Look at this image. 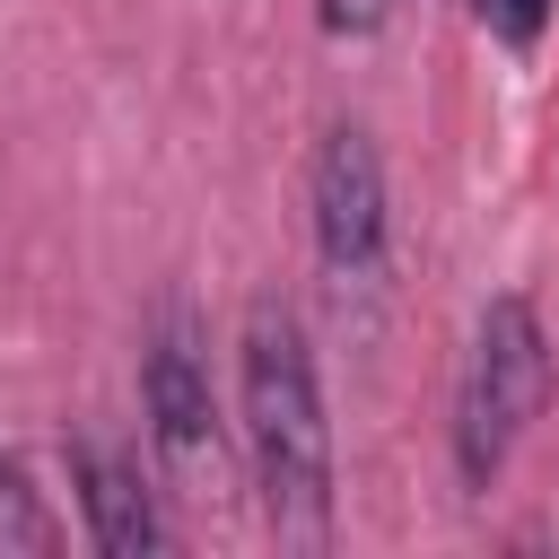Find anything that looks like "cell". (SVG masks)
<instances>
[{
  "instance_id": "obj_6",
  "label": "cell",
  "mask_w": 559,
  "mask_h": 559,
  "mask_svg": "<svg viewBox=\"0 0 559 559\" xmlns=\"http://www.w3.org/2000/svg\"><path fill=\"white\" fill-rule=\"evenodd\" d=\"M0 550H52V515L26 480V463L0 454Z\"/></svg>"
},
{
  "instance_id": "obj_7",
  "label": "cell",
  "mask_w": 559,
  "mask_h": 559,
  "mask_svg": "<svg viewBox=\"0 0 559 559\" xmlns=\"http://www.w3.org/2000/svg\"><path fill=\"white\" fill-rule=\"evenodd\" d=\"M472 9H480V26H489L498 44H533L542 17H550V0H472Z\"/></svg>"
},
{
  "instance_id": "obj_1",
  "label": "cell",
  "mask_w": 559,
  "mask_h": 559,
  "mask_svg": "<svg viewBox=\"0 0 559 559\" xmlns=\"http://www.w3.org/2000/svg\"><path fill=\"white\" fill-rule=\"evenodd\" d=\"M236 376H245V445H253L262 515L288 550H323L332 542V428H323L314 349L280 297H253Z\"/></svg>"
},
{
  "instance_id": "obj_2",
  "label": "cell",
  "mask_w": 559,
  "mask_h": 559,
  "mask_svg": "<svg viewBox=\"0 0 559 559\" xmlns=\"http://www.w3.org/2000/svg\"><path fill=\"white\" fill-rule=\"evenodd\" d=\"M542 402H550L542 314L524 297H489L480 306V332H472V358H463V393H454V463H463V489H489V472L515 454V437L542 419Z\"/></svg>"
},
{
  "instance_id": "obj_3",
  "label": "cell",
  "mask_w": 559,
  "mask_h": 559,
  "mask_svg": "<svg viewBox=\"0 0 559 559\" xmlns=\"http://www.w3.org/2000/svg\"><path fill=\"white\" fill-rule=\"evenodd\" d=\"M140 393H148V445H157L166 480H175L183 498H218V480H227V445H218L210 358H201V341H192L183 314L157 323L148 367H140Z\"/></svg>"
},
{
  "instance_id": "obj_4",
  "label": "cell",
  "mask_w": 559,
  "mask_h": 559,
  "mask_svg": "<svg viewBox=\"0 0 559 559\" xmlns=\"http://www.w3.org/2000/svg\"><path fill=\"white\" fill-rule=\"evenodd\" d=\"M314 245L332 280H367L384 262V157L358 122L323 131L314 148Z\"/></svg>"
},
{
  "instance_id": "obj_8",
  "label": "cell",
  "mask_w": 559,
  "mask_h": 559,
  "mask_svg": "<svg viewBox=\"0 0 559 559\" xmlns=\"http://www.w3.org/2000/svg\"><path fill=\"white\" fill-rule=\"evenodd\" d=\"M384 9H393V0H323V26H332V35H376Z\"/></svg>"
},
{
  "instance_id": "obj_5",
  "label": "cell",
  "mask_w": 559,
  "mask_h": 559,
  "mask_svg": "<svg viewBox=\"0 0 559 559\" xmlns=\"http://www.w3.org/2000/svg\"><path fill=\"white\" fill-rule=\"evenodd\" d=\"M79 507H87V542L105 550V559H148V550H166V524H157V507H148V489H140V463H122L114 445H96V437H79Z\"/></svg>"
}]
</instances>
